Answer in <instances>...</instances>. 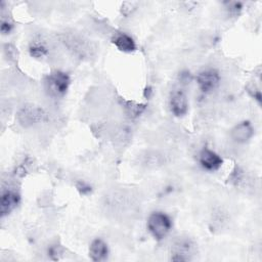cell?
Wrapping results in <instances>:
<instances>
[{
	"label": "cell",
	"instance_id": "cell-1",
	"mask_svg": "<svg viewBox=\"0 0 262 262\" xmlns=\"http://www.w3.org/2000/svg\"><path fill=\"white\" fill-rule=\"evenodd\" d=\"M172 222L170 218L162 212H154L147 219V228L157 239L164 238L170 231Z\"/></svg>",
	"mask_w": 262,
	"mask_h": 262
},
{
	"label": "cell",
	"instance_id": "cell-2",
	"mask_svg": "<svg viewBox=\"0 0 262 262\" xmlns=\"http://www.w3.org/2000/svg\"><path fill=\"white\" fill-rule=\"evenodd\" d=\"M70 85V77L67 73L55 71L49 74L45 80V86L48 93L52 96L59 97L66 94Z\"/></svg>",
	"mask_w": 262,
	"mask_h": 262
},
{
	"label": "cell",
	"instance_id": "cell-3",
	"mask_svg": "<svg viewBox=\"0 0 262 262\" xmlns=\"http://www.w3.org/2000/svg\"><path fill=\"white\" fill-rule=\"evenodd\" d=\"M46 119V113L40 106L27 104L17 113V121L24 127H31L40 124Z\"/></svg>",
	"mask_w": 262,
	"mask_h": 262
},
{
	"label": "cell",
	"instance_id": "cell-4",
	"mask_svg": "<svg viewBox=\"0 0 262 262\" xmlns=\"http://www.w3.org/2000/svg\"><path fill=\"white\" fill-rule=\"evenodd\" d=\"M220 81L219 73L216 70L208 69L199 73L196 83L203 92H210L214 90Z\"/></svg>",
	"mask_w": 262,
	"mask_h": 262
},
{
	"label": "cell",
	"instance_id": "cell-5",
	"mask_svg": "<svg viewBox=\"0 0 262 262\" xmlns=\"http://www.w3.org/2000/svg\"><path fill=\"white\" fill-rule=\"evenodd\" d=\"M170 107L171 112L177 117L186 114L188 110V101L183 90L176 89L172 91L170 96Z\"/></svg>",
	"mask_w": 262,
	"mask_h": 262
},
{
	"label": "cell",
	"instance_id": "cell-6",
	"mask_svg": "<svg viewBox=\"0 0 262 262\" xmlns=\"http://www.w3.org/2000/svg\"><path fill=\"white\" fill-rule=\"evenodd\" d=\"M200 164L202 167L208 171H215L218 170L222 165V159L218 154L215 151L205 147L201 150L200 157H199Z\"/></svg>",
	"mask_w": 262,
	"mask_h": 262
},
{
	"label": "cell",
	"instance_id": "cell-7",
	"mask_svg": "<svg viewBox=\"0 0 262 262\" xmlns=\"http://www.w3.org/2000/svg\"><path fill=\"white\" fill-rule=\"evenodd\" d=\"M62 41L70 50H72L75 54L80 55L81 57L89 53L90 49L87 42L76 35H71V34L63 35Z\"/></svg>",
	"mask_w": 262,
	"mask_h": 262
},
{
	"label": "cell",
	"instance_id": "cell-8",
	"mask_svg": "<svg viewBox=\"0 0 262 262\" xmlns=\"http://www.w3.org/2000/svg\"><path fill=\"white\" fill-rule=\"evenodd\" d=\"M193 244L188 238H181L174 244L173 256L171 260L173 261H187L190 259L189 254L192 253Z\"/></svg>",
	"mask_w": 262,
	"mask_h": 262
},
{
	"label": "cell",
	"instance_id": "cell-9",
	"mask_svg": "<svg viewBox=\"0 0 262 262\" xmlns=\"http://www.w3.org/2000/svg\"><path fill=\"white\" fill-rule=\"evenodd\" d=\"M253 133H254V130L252 125L248 121H245V122L238 123L231 129L230 136L235 142L245 143L253 136Z\"/></svg>",
	"mask_w": 262,
	"mask_h": 262
},
{
	"label": "cell",
	"instance_id": "cell-10",
	"mask_svg": "<svg viewBox=\"0 0 262 262\" xmlns=\"http://www.w3.org/2000/svg\"><path fill=\"white\" fill-rule=\"evenodd\" d=\"M19 195L13 190H5L1 193L0 212L2 216L9 214L18 204Z\"/></svg>",
	"mask_w": 262,
	"mask_h": 262
},
{
	"label": "cell",
	"instance_id": "cell-11",
	"mask_svg": "<svg viewBox=\"0 0 262 262\" xmlns=\"http://www.w3.org/2000/svg\"><path fill=\"white\" fill-rule=\"evenodd\" d=\"M113 43L119 50L123 52H132L136 49V44L133 38L126 33L117 34L113 39Z\"/></svg>",
	"mask_w": 262,
	"mask_h": 262
},
{
	"label": "cell",
	"instance_id": "cell-12",
	"mask_svg": "<svg viewBox=\"0 0 262 262\" xmlns=\"http://www.w3.org/2000/svg\"><path fill=\"white\" fill-rule=\"evenodd\" d=\"M107 252L106 244L100 238L94 239L89 247V256L93 261L103 260L107 256Z\"/></svg>",
	"mask_w": 262,
	"mask_h": 262
},
{
	"label": "cell",
	"instance_id": "cell-13",
	"mask_svg": "<svg viewBox=\"0 0 262 262\" xmlns=\"http://www.w3.org/2000/svg\"><path fill=\"white\" fill-rule=\"evenodd\" d=\"M29 51H30L31 56L36 57V58L43 57L48 52L46 45L43 42H41V41H34V42H32L31 45H30Z\"/></svg>",
	"mask_w": 262,
	"mask_h": 262
},
{
	"label": "cell",
	"instance_id": "cell-14",
	"mask_svg": "<svg viewBox=\"0 0 262 262\" xmlns=\"http://www.w3.org/2000/svg\"><path fill=\"white\" fill-rule=\"evenodd\" d=\"M136 5H137V2H133V1H126L122 4L121 6V10H122V13L124 15H129L135 8H136Z\"/></svg>",
	"mask_w": 262,
	"mask_h": 262
},
{
	"label": "cell",
	"instance_id": "cell-15",
	"mask_svg": "<svg viewBox=\"0 0 262 262\" xmlns=\"http://www.w3.org/2000/svg\"><path fill=\"white\" fill-rule=\"evenodd\" d=\"M12 29V24L8 19H1V32L2 34H8Z\"/></svg>",
	"mask_w": 262,
	"mask_h": 262
}]
</instances>
